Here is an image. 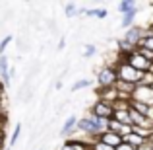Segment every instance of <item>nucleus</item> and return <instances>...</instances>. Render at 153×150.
<instances>
[{
  "instance_id": "dca6fc26",
  "label": "nucleus",
  "mask_w": 153,
  "mask_h": 150,
  "mask_svg": "<svg viewBox=\"0 0 153 150\" xmlns=\"http://www.w3.org/2000/svg\"><path fill=\"white\" fill-rule=\"evenodd\" d=\"M134 18H136V10H134V12H128V14H124V18H122V27H130L132 22H134Z\"/></svg>"
},
{
  "instance_id": "7ed1b4c3",
  "label": "nucleus",
  "mask_w": 153,
  "mask_h": 150,
  "mask_svg": "<svg viewBox=\"0 0 153 150\" xmlns=\"http://www.w3.org/2000/svg\"><path fill=\"white\" fill-rule=\"evenodd\" d=\"M124 63H128L132 68H136L138 72H143V74H146V72H149V68H151V63L143 59V57L140 55V53L136 51V49L132 51L128 57H124Z\"/></svg>"
},
{
  "instance_id": "1a4fd4ad",
  "label": "nucleus",
  "mask_w": 153,
  "mask_h": 150,
  "mask_svg": "<svg viewBox=\"0 0 153 150\" xmlns=\"http://www.w3.org/2000/svg\"><path fill=\"white\" fill-rule=\"evenodd\" d=\"M101 101L108 105H114L118 101V94H116L114 88H107V90H101Z\"/></svg>"
},
{
  "instance_id": "a878e982",
  "label": "nucleus",
  "mask_w": 153,
  "mask_h": 150,
  "mask_svg": "<svg viewBox=\"0 0 153 150\" xmlns=\"http://www.w3.org/2000/svg\"><path fill=\"white\" fill-rule=\"evenodd\" d=\"M114 150H136V148H134V146H130V144H126V142H122L120 146H116Z\"/></svg>"
},
{
  "instance_id": "f3484780",
  "label": "nucleus",
  "mask_w": 153,
  "mask_h": 150,
  "mask_svg": "<svg viewBox=\"0 0 153 150\" xmlns=\"http://www.w3.org/2000/svg\"><path fill=\"white\" fill-rule=\"evenodd\" d=\"M136 51H138V53H140V55H142V57H143L146 60H149V63H153V53H151V51L143 49V47H138Z\"/></svg>"
},
{
  "instance_id": "4468645a",
  "label": "nucleus",
  "mask_w": 153,
  "mask_h": 150,
  "mask_svg": "<svg viewBox=\"0 0 153 150\" xmlns=\"http://www.w3.org/2000/svg\"><path fill=\"white\" fill-rule=\"evenodd\" d=\"M138 47H143V49H147V51L153 53V35H147V37H143L142 41L138 43ZM138 47H136V49H138Z\"/></svg>"
},
{
  "instance_id": "6ab92c4d",
  "label": "nucleus",
  "mask_w": 153,
  "mask_h": 150,
  "mask_svg": "<svg viewBox=\"0 0 153 150\" xmlns=\"http://www.w3.org/2000/svg\"><path fill=\"white\" fill-rule=\"evenodd\" d=\"M89 86V80H78V82L72 86V92H78V90H83V88Z\"/></svg>"
},
{
  "instance_id": "4be33fe9",
  "label": "nucleus",
  "mask_w": 153,
  "mask_h": 150,
  "mask_svg": "<svg viewBox=\"0 0 153 150\" xmlns=\"http://www.w3.org/2000/svg\"><path fill=\"white\" fill-rule=\"evenodd\" d=\"M74 14H76V4H66V16L72 18Z\"/></svg>"
},
{
  "instance_id": "f257e3e1",
  "label": "nucleus",
  "mask_w": 153,
  "mask_h": 150,
  "mask_svg": "<svg viewBox=\"0 0 153 150\" xmlns=\"http://www.w3.org/2000/svg\"><path fill=\"white\" fill-rule=\"evenodd\" d=\"M116 72V78L120 80V82H128V84H134V86H138V84H142V78H143V72H138L136 68H132L128 63H118L114 68Z\"/></svg>"
},
{
  "instance_id": "39448f33",
  "label": "nucleus",
  "mask_w": 153,
  "mask_h": 150,
  "mask_svg": "<svg viewBox=\"0 0 153 150\" xmlns=\"http://www.w3.org/2000/svg\"><path fill=\"white\" fill-rule=\"evenodd\" d=\"M151 99H153V90L151 86H146V84H138L130 98V101H140V103H147V105H149Z\"/></svg>"
},
{
  "instance_id": "cd10ccee",
  "label": "nucleus",
  "mask_w": 153,
  "mask_h": 150,
  "mask_svg": "<svg viewBox=\"0 0 153 150\" xmlns=\"http://www.w3.org/2000/svg\"><path fill=\"white\" fill-rule=\"evenodd\" d=\"M0 94H2V84H0Z\"/></svg>"
},
{
  "instance_id": "9b49d317",
  "label": "nucleus",
  "mask_w": 153,
  "mask_h": 150,
  "mask_svg": "<svg viewBox=\"0 0 153 150\" xmlns=\"http://www.w3.org/2000/svg\"><path fill=\"white\" fill-rule=\"evenodd\" d=\"M76 125H78V117H76V115H70L66 119V123L62 125V131H60V133H62V136H68V135H70V133L76 129Z\"/></svg>"
},
{
  "instance_id": "f8f14e48",
  "label": "nucleus",
  "mask_w": 153,
  "mask_h": 150,
  "mask_svg": "<svg viewBox=\"0 0 153 150\" xmlns=\"http://www.w3.org/2000/svg\"><path fill=\"white\" fill-rule=\"evenodd\" d=\"M122 142H126V144H130V146L138 148V146H142V144L146 142V139H142V136H138V135H134V133H130V135L122 136Z\"/></svg>"
},
{
  "instance_id": "a211bd4d",
  "label": "nucleus",
  "mask_w": 153,
  "mask_h": 150,
  "mask_svg": "<svg viewBox=\"0 0 153 150\" xmlns=\"http://www.w3.org/2000/svg\"><path fill=\"white\" fill-rule=\"evenodd\" d=\"M19 133H22V125H16V129H14V135H12V139H10V146H8L10 150H12V146L16 144V140H18Z\"/></svg>"
},
{
  "instance_id": "bb28decb",
  "label": "nucleus",
  "mask_w": 153,
  "mask_h": 150,
  "mask_svg": "<svg viewBox=\"0 0 153 150\" xmlns=\"http://www.w3.org/2000/svg\"><path fill=\"white\" fill-rule=\"evenodd\" d=\"M2 144H4V136H2V139H0V148H2Z\"/></svg>"
},
{
  "instance_id": "0eeeda50",
  "label": "nucleus",
  "mask_w": 153,
  "mask_h": 150,
  "mask_svg": "<svg viewBox=\"0 0 153 150\" xmlns=\"http://www.w3.org/2000/svg\"><path fill=\"white\" fill-rule=\"evenodd\" d=\"M99 140H101L103 144H107V146H111V148H116V146L122 144V136L116 135V133H112V131L101 133V135H99Z\"/></svg>"
},
{
  "instance_id": "20e7f679",
  "label": "nucleus",
  "mask_w": 153,
  "mask_h": 150,
  "mask_svg": "<svg viewBox=\"0 0 153 150\" xmlns=\"http://www.w3.org/2000/svg\"><path fill=\"white\" fill-rule=\"evenodd\" d=\"M97 80H99V84H101V90H107V88H114V84H116V72H114V68L112 66H105L99 70V74H97Z\"/></svg>"
},
{
  "instance_id": "9d476101",
  "label": "nucleus",
  "mask_w": 153,
  "mask_h": 150,
  "mask_svg": "<svg viewBox=\"0 0 153 150\" xmlns=\"http://www.w3.org/2000/svg\"><path fill=\"white\" fill-rule=\"evenodd\" d=\"M0 78H2V82H4V84L10 82V64H8L6 55L0 57Z\"/></svg>"
},
{
  "instance_id": "b1692460",
  "label": "nucleus",
  "mask_w": 153,
  "mask_h": 150,
  "mask_svg": "<svg viewBox=\"0 0 153 150\" xmlns=\"http://www.w3.org/2000/svg\"><path fill=\"white\" fill-rule=\"evenodd\" d=\"M91 55H95V47L93 45H87L85 51H83V57H91Z\"/></svg>"
},
{
  "instance_id": "6e6552de",
  "label": "nucleus",
  "mask_w": 153,
  "mask_h": 150,
  "mask_svg": "<svg viewBox=\"0 0 153 150\" xmlns=\"http://www.w3.org/2000/svg\"><path fill=\"white\" fill-rule=\"evenodd\" d=\"M143 39V35H142V29L140 27H130V29L126 31V35H124V41L126 43H130L132 47H138V43Z\"/></svg>"
},
{
  "instance_id": "423d86ee",
  "label": "nucleus",
  "mask_w": 153,
  "mask_h": 150,
  "mask_svg": "<svg viewBox=\"0 0 153 150\" xmlns=\"http://www.w3.org/2000/svg\"><path fill=\"white\" fill-rule=\"evenodd\" d=\"M112 105L105 103V101L99 99L97 103L93 105V111H91V115L95 117V119H112Z\"/></svg>"
},
{
  "instance_id": "aec40b11",
  "label": "nucleus",
  "mask_w": 153,
  "mask_h": 150,
  "mask_svg": "<svg viewBox=\"0 0 153 150\" xmlns=\"http://www.w3.org/2000/svg\"><path fill=\"white\" fill-rule=\"evenodd\" d=\"M87 16H97V18H107V10H103V8H101V10H87Z\"/></svg>"
},
{
  "instance_id": "412c9836",
  "label": "nucleus",
  "mask_w": 153,
  "mask_h": 150,
  "mask_svg": "<svg viewBox=\"0 0 153 150\" xmlns=\"http://www.w3.org/2000/svg\"><path fill=\"white\" fill-rule=\"evenodd\" d=\"M10 41H12V35H8V37H4L2 41H0V57L4 55V51H6V47L10 45Z\"/></svg>"
},
{
  "instance_id": "393cba45",
  "label": "nucleus",
  "mask_w": 153,
  "mask_h": 150,
  "mask_svg": "<svg viewBox=\"0 0 153 150\" xmlns=\"http://www.w3.org/2000/svg\"><path fill=\"white\" fill-rule=\"evenodd\" d=\"M136 150H153V144H151V142H147V140H146V142H143L142 146H138Z\"/></svg>"
},
{
  "instance_id": "f03ea898",
  "label": "nucleus",
  "mask_w": 153,
  "mask_h": 150,
  "mask_svg": "<svg viewBox=\"0 0 153 150\" xmlns=\"http://www.w3.org/2000/svg\"><path fill=\"white\" fill-rule=\"evenodd\" d=\"M76 127H78L82 133H87L89 136H99L101 133H105L103 129L99 127L97 119H95L93 115H89V117H83V119H78V125H76Z\"/></svg>"
},
{
  "instance_id": "ddd939ff",
  "label": "nucleus",
  "mask_w": 153,
  "mask_h": 150,
  "mask_svg": "<svg viewBox=\"0 0 153 150\" xmlns=\"http://www.w3.org/2000/svg\"><path fill=\"white\" fill-rule=\"evenodd\" d=\"M130 105H132V109H136L138 113H142L143 117L147 115V111H149V105L147 103H140V101H130Z\"/></svg>"
},
{
  "instance_id": "5701e85b",
  "label": "nucleus",
  "mask_w": 153,
  "mask_h": 150,
  "mask_svg": "<svg viewBox=\"0 0 153 150\" xmlns=\"http://www.w3.org/2000/svg\"><path fill=\"white\" fill-rule=\"evenodd\" d=\"M132 133V127H128V125H122L120 127V136H126V135H130Z\"/></svg>"
},
{
  "instance_id": "2eb2a0df",
  "label": "nucleus",
  "mask_w": 153,
  "mask_h": 150,
  "mask_svg": "<svg viewBox=\"0 0 153 150\" xmlns=\"http://www.w3.org/2000/svg\"><path fill=\"white\" fill-rule=\"evenodd\" d=\"M118 10L122 12V14H128V12H134V10H136V4H134V2H128V0H124V2L118 4Z\"/></svg>"
}]
</instances>
